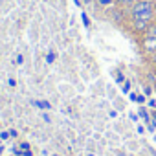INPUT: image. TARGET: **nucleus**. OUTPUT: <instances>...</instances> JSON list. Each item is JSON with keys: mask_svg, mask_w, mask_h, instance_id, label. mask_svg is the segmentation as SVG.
I'll list each match as a JSON object with an SVG mask.
<instances>
[{"mask_svg": "<svg viewBox=\"0 0 156 156\" xmlns=\"http://www.w3.org/2000/svg\"><path fill=\"white\" fill-rule=\"evenodd\" d=\"M130 19H136L143 13H156V2L154 0H138V2L129 9Z\"/></svg>", "mask_w": 156, "mask_h": 156, "instance_id": "obj_1", "label": "nucleus"}, {"mask_svg": "<svg viewBox=\"0 0 156 156\" xmlns=\"http://www.w3.org/2000/svg\"><path fill=\"white\" fill-rule=\"evenodd\" d=\"M141 48H143L145 53H156V37L143 35V39H141Z\"/></svg>", "mask_w": 156, "mask_h": 156, "instance_id": "obj_2", "label": "nucleus"}, {"mask_svg": "<svg viewBox=\"0 0 156 156\" xmlns=\"http://www.w3.org/2000/svg\"><path fill=\"white\" fill-rule=\"evenodd\" d=\"M149 24H151V22H145V20H130V28H132V31H134V33H141V35H145Z\"/></svg>", "mask_w": 156, "mask_h": 156, "instance_id": "obj_3", "label": "nucleus"}, {"mask_svg": "<svg viewBox=\"0 0 156 156\" xmlns=\"http://www.w3.org/2000/svg\"><path fill=\"white\" fill-rule=\"evenodd\" d=\"M37 108H41V110H50L51 108V103L50 101H46V99H39V101H31Z\"/></svg>", "mask_w": 156, "mask_h": 156, "instance_id": "obj_4", "label": "nucleus"}, {"mask_svg": "<svg viewBox=\"0 0 156 156\" xmlns=\"http://www.w3.org/2000/svg\"><path fill=\"white\" fill-rule=\"evenodd\" d=\"M112 19L116 22H123V9H118V8H112Z\"/></svg>", "mask_w": 156, "mask_h": 156, "instance_id": "obj_5", "label": "nucleus"}, {"mask_svg": "<svg viewBox=\"0 0 156 156\" xmlns=\"http://www.w3.org/2000/svg\"><path fill=\"white\" fill-rule=\"evenodd\" d=\"M96 4L99 8H112L116 4V0H96Z\"/></svg>", "mask_w": 156, "mask_h": 156, "instance_id": "obj_6", "label": "nucleus"}, {"mask_svg": "<svg viewBox=\"0 0 156 156\" xmlns=\"http://www.w3.org/2000/svg\"><path fill=\"white\" fill-rule=\"evenodd\" d=\"M145 35H151V37H156V20H152V22L149 24V28H147V31H145Z\"/></svg>", "mask_w": 156, "mask_h": 156, "instance_id": "obj_7", "label": "nucleus"}, {"mask_svg": "<svg viewBox=\"0 0 156 156\" xmlns=\"http://www.w3.org/2000/svg\"><path fill=\"white\" fill-rule=\"evenodd\" d=\"M19 147H20V151H22V152H24V151H31V145H30L28 141H20V143H19Z\"/></svg>", "mask_w": 156, "mask_h": 156, "instance_id": "obj_8", "label": "nucleus"}, {"mask_svg": "<svg viewBox=\"0 0 156 156\" xmlns=\"http://www.w3.org/2000/svg\"><path fill=\"white\" fill-rule=\"evenodd\" d=\"M143 94H145L147 98H151V94H152V87H151V85H147V87H143Z\"/></svg>", "mask_w": 156, "mask_h": 156, "instance_id": "obj_9", "label": "nucleus"}, {"mask_svg": "<svg viewBox=\"0 0 156 156\" xmlns=\"http://www.w3.org/2000/svg\"><path fill=\"white\" fill-rule=\"evenodd\" d=\"M0 138H2V141H4V140H9V138H11L9 130H2V132H0Z\"/></svg>", "mask_w": 156, "mask_h": 156, "instance_id": "obj_10", "label": "nucleus"}, {"mask_svg": "<svg viewBox=\"0 0 156 156\" xmlns=\"http://www.w3.org/2000/svg\"><path fill=\"white\" fill-rule=\"evenodd\" d=\"M81 19H83V24H85L87 28H90V20H88V15H87V13H83V15H81Z\"/></svg>", "mask_w": 156, "mask_h": 156, "instance_id": "obj_11", "label": "nucleus"}, {"mask_svg": "<svg viewBox=\"0 0 156 156\" xmlns=\"http://www.w3.org/2000/svg\"><path fill=\"white\" fill-rule=\"evenodd\" d=\"M46 61H48V64H51V62L55 61V53H53V51H50V53H48V57H46Z\"/></svg>", "mask_w": 156, "mask_h": 156, "instance_id": "obj_12", "label": "nucleus"}, {"mask_svg": "<svg viewBox=\"0 0 156 156\" xmlns=\"http://www.w3.org/2000/svg\"><path fill=\"white\" fill-rule=\"evenodd\" d=\"M123 81H125V77H123V73L119 72V73H118V77H116V83H119V85H121Z\"/></svg>", "mask_w": 156, "mask_h": 156, "instance_id": "obj_13", "label": "nucleus"}, {"mask_svg": "<svg viewBox=\"0 0 156 156\" xmlns=\"http://www.w3.org/2000/svg\"><path fill=\"white\" fill-rule=\"evenodd\" d=\"M129 90H130V83L127 81V83L123 85V92H125V94H129Z\"/></svg>", "mask_w": 156, "mask_h": 156, "instance_id": "obj_14", "label": "nucleus"}, {"mask_svg": "<svg viewBox=\"0 0 156 156\" xmlns=\"http://www.w3.org/2000/svg\"><path fill=\"white\" fill-rule=\"evenodd\" d=\"M8 85H9V87H17V81L13 79V77H9V79H8Z\"/></svg>", "mask_w": 156, "mask_h": 156, "instance_id": "obj_15", "label": "nucleus"}, {"mask_svg": "<svg viewBox=\"0 0 156 156\" xmlns=\"http://www.w3.org/2000/svg\"><path fill=\"white\" fill-rule=\"evenodd\" d=\"M136 101H138V103H143V101H145V98H143V96H140V94H136Z\"/></svg>", "mask_w": 156, "mask_h": 156, "instance_id": "obj_16", "label": "nucleus"}, {"mask_svg": "<svg viewBox=\"0 0 156 156\" xmlns=\"http://www.w3.org/2000/svg\"><path fill=\"white\" fill-rule=\"evenodd\" d=\"M9 134H11V138H17V136H19V132H17L15 129H9Z\"/></svg>", "mask_w": 156, "mask_h": 156, "instance_id": "obj_17", "label": "nucleus"}, {"mask_svg": "<svg viewBox=\"0 0 156 156\" xmlns=\"http://www.w3.org/2000/svg\"><path fill=\"white\" fill-rule=\"evenodd\" d=\"M22 62H24V57H22V55H19V57H17V64H22Z\"/></svg>", "mask_w": 156, "mask_h": 156, "instance_id": "obj_18", "label": "nucleus"}, {"mask_svg": "<svg viewBox=\"0 0 156 156\" xmlns=\"http://www.w3.org/2000/svg\"><path fill=\"white\" fill-rule=\"evenodd\" d=\"M22 156H33V151H24Z\"/></svg>", "mask_w": 156, "mask_h": 156, "instance_id": "obj_19", "label": "nucleus"}, {"mask_svg": "<svg viewBox=\"0 0 156 156\" xmlns=\"http://www.w3.org/2000/svg\"><path fill=\"white\" fill-rule=\"evenodd\" d=\"M149 105H151V108H156V101H154V99H151Z\"/></svg>", "mask_w": 156, "mask_h": 156, "instance_id": "obj_20", "label": "nucleus"}, {"mask_svg": "<svg viewBox=\"0 0 156 156\" xmlns=\"http://www.w3.org/2000/svg\"><path fill=\"white\" fill-rule=\"evenodd\" d=\"M83 2H85V4H90V2H92V0H83Z\"/></svg>", "mask_w": 156, "mask_h": 156, "instance_id": "obj_21", "label": "nucleus"}, {"mask_svg": "<svg viewBox=\"0 0 156 156\" xmlns=\"http://www.w3.org/2000/svg\"><path fill=\"white\" fill-rule=\"evenodd\" d=\"M0 145H2V138H0Z\"/></svg>", "mask_w": 156, "mask_h": 156, "instance_id": "obj_22", "label": "nucleus"}, {"mask_svg": "<svg viewBox=\"0 0 156 156\" xmlns=\"http://www.w3.org/2000/svg\"><path fill=\"white\" fill-rule=\"evenodd\" d=\"M51 156H59V154H51Z\"/></svg>", "mask_w": 156, "mask_h": 156, "instance_id": "obj_23", "label": "nucleus"}]
</instances>
